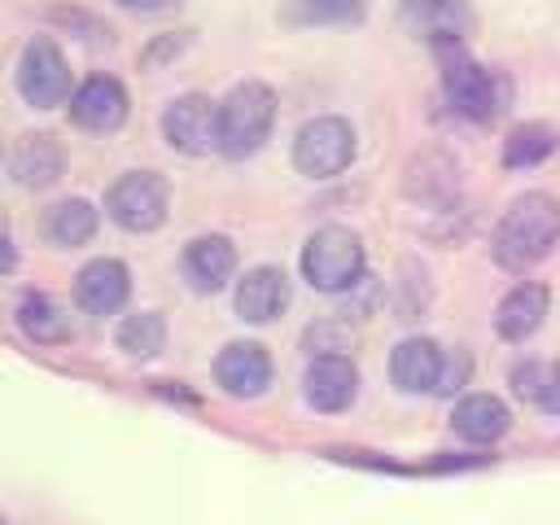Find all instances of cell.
<instances>
[{"mask_svg": "<svg viewBox=\"0 0 560 525\" xmlns=\"http://www.w3.org/2000/svg\"><path fill=\"white\" fill-rule=\"evenodd\" d=\"M560 241V201L551 192H521L494 223L490 254L503 271H525L551 254Z\"/></svg>", "mask_w": 560, "mask_h": 525, "instance_id": "obj_1", "label": "cell"}, {"mask_svg": "<svg viewBox=\"0 0 560 525\" xmlns=\"http://www.w3.org/2000/svg\"><path fill=\"white\" fill-rule=\"evenodd\" d=\"M271 127H276V92L258 79H245L219 101V140H214V149L223 158L241 162V158H249L267 144Z\"/></svg>", "mask_w": 560, "mask_h": 525, "instance_id": "obj_2", "label": "cell"}, {"mask_svg": "<svg viewBox=\"0 0 560 525\" xmlns=\"http://www.w3.org/2000/svg\"><path fill=\"white\" fill-rule=\"evenodd\" d=\"M363 241L359 232L328 223L319 232H311V241L302 245V276L311 289L319 293H346L363 280Z\"/></svg>", "mask_w": 560, "mask_h": 525, "instance_id": "obj_3", "label": "cell"}, {"mask_svg": "<svg viewBox=\"0 0 560 525\" xmlns=\"http://www.w3.org/2000/svg\"><path fill=\"white\" fill-rule=\"evenodd\" d=\"M438 52H442V92H446L451 109H455L459 118L490 122V118L503 109V96H508L503 79H499L490 66L472 61L459 44H442Z\"/></svg>", "mask_w": 560, "mask_h": 525, "instance_id": "obj_4", "label": "cell"}, {"mask_svg": "<svg viewBox=\"0 0 560 525\" xmlns=\"http://www.w3.org/2000/svg\"><path fill=\"white\" fill-rule=\"evenodd\" d=\"M354 162V127L337 114H319L293 136V166L306 179H332Z\"/></svg>", "mask_w": 560, "mask_h": 525, "instance_id": "obj_5", "label": "cell"}, {"mask_svg": "<svg viewBox=\"0 0 560 525\" xmlns=\"http://www.w3.org/2000/svg\"><path fill=\"white\" fill-rule=\"evenodd\" d=\"M171 206V184L158 171H127L109 184L105 210L122 232H153L166 223Z\"/></svg>", "mask_w": 560, "mask_h": 525, "instance_id": "obj_6", "label": "cell"}, {"mask_svg": "<svg viewBox=\"0 0 560 525\" xmlns=\"http://www.w3.org/2000/svg\"><path fill=\"white\" fill-rule=\"evenodd\" d=\"M18 92L26 105L35 109H52V105H66L74 92H70V66H66V52L48 39V35H35L22 57H18Z\"/></svg>", "mask_w": 560, "mask_h": 525, "instance_id": "obj_7", "label": "cell"}, {"mask_svg": "<svg viewBox=\"0 0 560 525\" xmlns=\"http://www.w3.org/2000/svg\"><path fill=\"white\" fill-rule=\"evenodd\" d=\"M162 136H166V144H171L175 153H184V158L210 153L214 140H219V105H214L210 96H201V92L175 96V101L166 105V114H162Z\"/></svg>", "mask_w": 560, "mask_h": 525, "instance_id": "obj_8", "label": "cell"}, {"mask_svg": "<svg viewBox=\"0 0 560 525\" xmlns=\"http://www.w3.org/2000/svg\"><path fill=\"white\" fill-rule=\"evenodd\" d=\"M131 114V101H127V88L114 79V74H92L74 88L70 96V122L83 127V131H118Z\"/></svg>", "mask_w": 560, "mask_h": 525, "instance_id": "obj_9", "label": "cell"}, {"mask_svg": "<svg viewBox=\"0 0 560 525\" xmlns=\"http://www.w3.org/2000/svg\"><path fill=\"white\" fill-rule=\"evenodd\" d=\"M271 376H276L271 354L258 341H228L214 354V381L232 398H258L271 385Z\"/></svg>", "mask_w": 560, "mask_h": 525, "instance_id": "obj_10", "label": "cell"}, {"mask_svg": "<svg viewBox=\"0 0 560 525\" xmlns=\"http://www.w3.org/2000/svg\"><path fill=\"white\" fill-rule=\"evenodd\" d=\"M302 394L315 411H346L359 394V368L350 354H315L306 363V376H302Z\"/></svg>", "mask_w": 560, "mask_h": 525, "instance_id": "obj_11", "label": "cell"}, {"mask_svg": "<svg viewBox=\"0 0 560 525\" xmlns=\"http://www.w3.org/2000/svg\"><path fill=\"white\" fill-rule=\"evenodd\" d=\"M131 298V271L118 258H92L74 276V302L88 315H114Z\"/></svg>", "mask_w": 560, "mask_h": 525, "instance_id": "obj_12", "label": "cell"}, {"mask_svg": "<svg viewBox=\"0 0 560 525\" xmlns=\"http://www.w3.org/2000/svg\"><path fill=\"white\" fill-rule=\"evenodd\" d=\"M446 368V350L433 337H407L389 350V381L402 394H438Z\"/></svg>", "mask_w": 560, "mask_h": 525, "instance_id": "obj_13", "label": "cell"}, {"mask_svg": "<svg viewBox=\"0 0 560 525\" xmlns=\"http://www.w3.org/2000/svg\"><path fill=\"white\" fill-rule=\"evenodd\" d=\"M289 298H293V289H289V276L280 267H254L236 280L232 302H236V315L245 324H271V319L284 315Z\"/></svg>", "mask_w": 560, "mask_h": 525, "instance_id": "obj_14", "label": "cell"}, {"mask_svg": "<svg viewBox=\"0 0 560 525\" xmlns=\"http://www.w3.org/2000/svg\"><path fill=\"white\" fill-rule=\"evenodd\" d=\"M179 267H184V280H188L197 293H219V289L232 280V271H236V245H232L228 236H219V232L192 236V241L184 245Z\"/></svg>", "mask_w": 560, "mask_h": 525, "instance_id": "obj_15", "label": "cell"}, {"mask_svg": "<svg viewBox=\"0 0 560 525\" xmlns=\"http://www.w3.org/2000/svg\"><path fill=\"white\" fill-rule=\"evenodd\" d=\"M402 22L442 48L464 39V31L472 26V13L464 0H402Z\"/></svg>", "mask_w": 560, "mask_h": 525, "instance_id": "obj_16", "label": "cell"}, {"mask_svg": "<svg viewBox=\"0 0 560 525\" xmlns=\"http://www.w3.org/2000/svg\"><path fill=\"white\" fill-rule=\"evenodd\" d=\"M547 306H551V289L538 284V280H525V284H516V289L499 302V311H494V332H499L503 341H525V337H534L538 324L547 319Z\"/></svg>", "mask_w": 560, "mask_h": 525, "instance_id": "obj_17", "label": "cell"}, {"mask_svg": "<svg viewBox=\"0 0 560 525\" xmlns=\"http://www.w3.org/2000/svg\"><path fill=\"white\" fill-rule=\"evenodd\" d=\"M508 424H512V411H508L503 398H494V394H464V398L455 402V411H451V429H455L464 442H477V446L499 442V438L508 433Z\"/></svg>", "mask_w": 560, "mask_h": 525, "instance_id": "obj_18", "label": "cell"}, {"mask_svg": "<svg viewBox=\"0 0 560 525\" xmlns=\"http://www.w3.org/2000/svg\"><path fill=\"white\" fill-rule=\"evenodd\" d=\"M61 171H66V149L48 131L22 136V144L13 149V179L22 188H48L61 179Z\"/></svg>", "mask_w": 560, "mask_h": 525, "instance_id": "obj_19", "label": "cell"}, {"mask_svg": "<svg viewBox=\"0 0 560 525\" xmlns=\"http://www.w3.org/2000/svg\"><path fill=\"white\" fill-rule=\"evenodd\" d=\"M96 223H101V214H96L92 201L66 197V201L48 206V214H44V236H48L52 245H61V249H79V245H88V241L96 236Z\"/></svg>", "mask_w": 560, "mask_h": 525, "instance_id": "obj_20", "label": "cell"}, {"mask_svg": "<svg viewBox=\"0 0 560 525\" xmlns=\"http://www.w3.org/2000/svg\"><path fill=\"white\" fill-rule=\"evenodd\" d=\"M18 328L39 341V346H61L70 341V315L48 298V293H26L18 302Z\"/></svg>", "mask_w": 560, "mask_h": 525, "instance_id": "obj_21", "label": "cell"}, {"mask_svg": "<svg viewBox=\"0 0 560 525\" xmlns=\"http://www.w3.org/2000/svg\"><path fill=\"white\" fill-rule=\"evenodd\" d=\"M556 153V131L547 122H521L512 127V136L503 140V166L508 171H525V166H538Z\"/></svg>", "mask_w": 560, "mask_h": 525, "instance_id": "obj_22", "label": "cell"}, {"mask_svg": "<svg viewBox=\"0 0 560 525\" xmlns=\"http://www.w3.org/2000/svg\"><path fill=\"white\" fill-rule=\"evenodd\" d=\"M166 346V319L158 311H140V315H127L118 324V350L131 354V359H153L162 354Z\"/></svg>", "mask_w": 560, "mask_h": 525, "instance_id": "obj_23", "label": "cell"}, {"mask_svg": "<svg viewBox=\"0 0 560 525\" xmlns=\"http://www.w3.org/2000/svg\"><path fill=\"white\" fill-rule=\"evenodd\" d=\"M363 18V0H289L284 22L293 26H350Z\"/></svg>", "mask_w": 560, "mask_h": 525, "instance_id": "obj_24", "label": "cell"}, {"mask_svg": "<svg viewBox=\"0 0 560 525\" xmlns=\"http://www.w3.org/2000/svg\"><path fill=\"white\" fill-rule=\"evenodd\" d=\"M512 385H516L521 398L538 402L542 389H547V368H542V363H521V368H512Z\"/></svg>", "mask_w": 560, "mask_h": 525, "instance_id": "obj_25", "label": "cell"}, {"mask_svg": "<svg viewBox=\"0 0 560 525\" xmlns=\"http://www.w3.org/2000/svg\"><path fill=\"white\" fill-rule=\"evenodd\" d=\"M538 407H542V411H560V359H556L551 372H547V389H542Z\"/></svg>", "mask_w": 560, "mask_h": 525, "instance_id": "obj_26", "label": "cell"}, {"mask_svg": "<svg viewBox=\"0 0 560 525\" xmlns=\"http://www.w3.org/2000/svg\"><path fill=\"white\" fill-rule=\"evenodd\" d=\"M118 4L131 13H162V9H175L179 0H118Z\"/></svg>", "mask_w": 560, "mask_h": 525, "instance_id": "obj_27", "label": "cell"}, {"mask_svg": "<svg viewBox=\"0 0 560 525\" xmlns=\"http://www.w3.org/2000/svg\"><path fill=\"white\" fill-rule=\"evenodd\" d=\"M13 267H18V249H13L9 232H0V276H4V271H13Z\"/></svg>", "mask_w": 560, "mask_h": 525, "instance_id": "obj_28", "label": "cell"}, {"mask_svg": "<svg viewBox=\"0 0 560 525\" xmlns=\"http://www.w3.org/2000/svg\"><path fill=\"white\" fill-rule=\"evenodd\" d=\"M0 525H9V521H4V516H0Z\"/></svg>", "mask_w": 560, "mask_h": 525, "instance_id": "obj_29", "label": "cell"}]
</instances>
